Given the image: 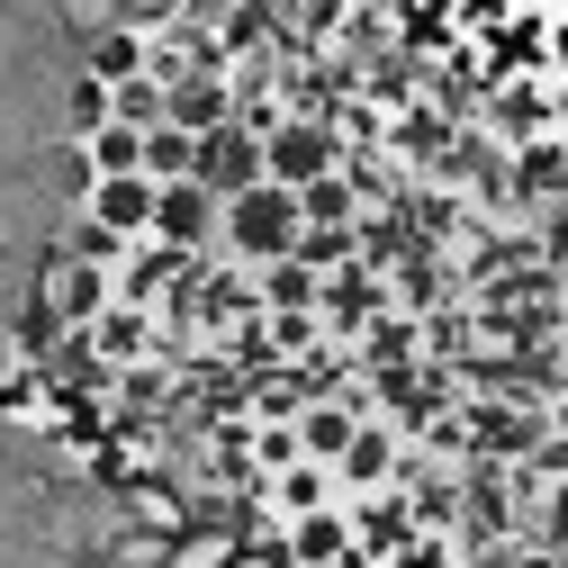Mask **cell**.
I'll list each match as a JSON object with an SVG mask.
<instances>
[{
  "instance_id": "cell-1",
  "label": "cell",
  "mask_w": 568,
  "mask_h": 568,
  "mask_svg": "<svg viewBox=\"0 0 568 568\" xmlns=\"http://www.w3.org/2000/svg\"><path fill=\"white\" fill-rule=\"evenodd\" d=\"M217 244L235 262H280V253H298V190H280V181H253L217 207Z\"/></svg>"
},
{
  "instance_id": "cell-2",
  "label": "cell",
  "mask_w": 568,
  "mask_h": 568,
  "mask_svg": "<svg viewBox=\"0 0 568 568\" xmlns=\"http://www.w3.org/2000/svg\"><path fill=\"white\" fill-rule=\"evenodd\" d=\"M217 190L207 181H154V217H145V244L163 253H217Z\"/></svg>"
},
{
  "instance_id": "cell-3",
  "label": "cell",
  "mask_w": 568,
  "mask_h": 568,
  "mask_svg": "<svg viewBox=\"0 0 568 568\" xmlns=\"http://www.w3.org/2000/svg\"><path fill=\"white\" fill-rule=\"evenodd\" d=\"M334 163H343V145H334L325 118H280V126H262V181L307 190V181H325Z\"/></svg>"
},
{
  "instance_id": "cell-4",
  "label": "cell",
  "mask_w": 568,
  "mask_h": 568,
  "mask_svg": "<svg viewBox=\"0 0 568 568\" xmlns=\"http://www.w3.org/2000/svg\"><path fill=\"white\" fill-rule=\"evenodd\" d=\"M190 181H207L217 199H235V190H253L262 181V126H207L199 135V163H190Z\"/></svg>"
},
{
  "instance_id": "cell-5",
  "label": "cell",
  "mask_w": 568,
  "mask_h": 568,
  "mask_svg": "<svg viewBox=\"0 0 568 568\" xmlns=\"http://www.w3.org/2000/svg\"><path fill=\"white\" fill-rule=\"evenodd\" d=\"M145 217H154V181H145V172H109V181H91V226H100V235L145 244Z\"/></svg>"
},
{
  "instance_id": "cell-6",
  "label": "cell",
  "mask_w": 568,
  "mask_h": 568,
  "mask_svg": "<svg viewBox=\"0 0 568 568\" xmlns=\"http://www.w3.org/2000/svg\"><path fill=\"white\" fill-rule=\"evenodd\" d=\"M163 118L190 126V135H207V126H226V118H235V91H226V82H207V73H163Z\"/></svg>"
},
{
  "instance_id": "cell-7",
  "label": "cell",
  "mask_w": 568,
  "mask_h": 568,
  "mask_svg": "<svg viewBox=\"0 0 568 568\" xmlns=\"http://www.w3.org/2000/svg\"><path fill=\"white\" fill-rule=\"evenodd\" d=\"M190 163H199V135L172 126V118H154V126H145V154H135V172H145V181H190Z\"/></svg>"
},
{
  "instance_id": "cell-8",
  "label": "cell",
  "mask_w": 568,
  "mask_h": 568,
  "mask_svg": "<svg viewBox=\"0 0 568 568\" xmlns=\"http://www.w3.org/2000/svg\"><path fill=\"white\" fill-rule=\"evenodd\" d=\"M343 226H352V181H343V163H334L325 181L298 190V235H343Z\"/></svg>"
},
{
  "instance_id": "cell-9",
  "label": "cell",
  "mask_w": 568,
  "mask_h": 568,
  "mask_svg": "<svg viewBox=\"0 0 568 568\" xmlns=\"http://www.w3.org/2000/svg\"><path fill=\"white\" fill-rule=\"evenodd\" d=\"M135 154H145V126H118V118H100V126L82 135V172H91V181L135 172Z\"/></svg>"
},
{
  "instance_id": "cell-10",
  "label": "cell",
  "mask_w": 568,
  "mask_h": 568,
  "mask_svg": "<svg viewBox=\"0 0 568 568\" xmlns=\"http://www.w3.org/2000/svg\"><path fill=\"white\" fill-rule=\"evenodd\" d=\"M290 550H298V568H334V559L352 550V524H343L334 506H316V515L290 524Z\"/></svg>"
},
{
  "instance_id": "cell-11",
  "label": "cell",
  "mask_w": 568,
  "mask_h": 568,
  "mask_svg": "<svg viewBox=\"0 0 568 568\" xmlns=\"http://www.w3.org/2000/svg\"><path fill=\"white\" fill-rule=\"evenodd\" d=\"M271 496H280L290 524H298V515H316L325 496H334V469H325V460H290V469H271Z\"/></svg>"
},
{
  "instance_id": "cell-12",
  "label": "cell",
  "mask_w": 568,
  "mask_h": 568,
  "mask_svg": "<svg viewBox=\"0 0 568 568\" xmlns=\"http://www.w3.org/2000/svg\"><path fill=\"white\" fill-rule=\"evenodd\" d=\"M290 434H298V460H325V469H334V452L352 443V415H343V406H307Z\"/></svg>"
},
{
  "instance_id": "cell-13",
  "label": "cell",
  "mask_w": 568,
  "mask_h": 568,
  "mask_svg": "<svg viewBox=\"0 0 568 568\" xmlns=\"http://www.w3.org/2000/svg\"><path fill=\"white\" fill-rule=\"evenodd\" d=\"M388 469H397V443L371 434V424H352V443L334 452V478H388Z\"/></svg>"
},
{
  "instance_id": "cell-14",
  "label": "cell",
  "mask_w": 568,
  "mask_h": 568,
  "mask_svg": "<svg viewBox=\"0 0 568 568\" xmlns=\"http://www.w3.org/2000/svg\"><path fill=\"white\" fill-rule=\"evenodd\" d=\"M109 118H118V126H154V118H163V73H126V82H109Z\"/></svg>"
},
{
  "instance_id": "cell-15",
  "label": "cell",
  "mask_w": 568,
  "mask_h": 568,
  "mask_svg": "<svg viewBox=\"0 0 568 568\" xmlns=\"http://www.w3.org/2000/svg\"><path fill=\"white\" fill-rule=\"evenodd\" d=\"M271 271V307H307L316 298V271L298 262V253H280V262H262Z\"/></svg>"
},
{
  "instance_id": "cell-16",
  "label": "cell",
  "mask_w": 568,
  "mask_h": 568,
  "mask_svg": "<svg viewBox=\"0 0 568 568\" xmlns=\"http://www.w3.org/2000/svg\"><path fill=\"white\" fill-rule=\"evenodd\" d=\"M135 63H145V45H135V28H118V37H100V82H126Z\"/></svg>"
},
{
  "instance_id": "cell-17",
  "label": "cell",
  "mask_w": 568,
  "mask_h": 568,
  "mask_svg": "<svg viewBox=\"0 0 568 568\" xmlns=\"http://www.w3.org/2000/svg\"><path fill=\"white\" fill-rule=\"evenodd\" d=\"M100 118H109V82H100V73H82V82H73V135H91Z\"/></svg>"
},
{
  "instance_id": "cell-18",
  "label": "cell",
  "mask_w": 568,
  "mask_h": 568,
  "mask_svg": "<svg viewBox=\"0 0 568 568\" xmlns=\"http://www.w3.org/2000/svg\"><path fill=\"white\" fill-rule=\"evenodd\" d=\"M253 434H262V443H253L262 469H290V460H298V434H290V424H253Z\"/></svg>"
},
{
  "instance_id": "cell-19",
  "label": "cell",
  "mask_w": 568,
  "mask_h": 568,
  "mask_svg": "<svg viewBox=\"0 0 568 568\" xmlns=\"http://www.w3.org/2000/svg\"><path fill=\"white\" fill-rule=\"evenodd\" d=\"M109 568H163V541H126V550H118Z\"/></svg>"
},
{
  "instance_id": "cell-20",
  "label": "cell",
  "mask_w": 568,
  "mask_h": 568,
  "mask_svg": "<svg viewBox=\"0 0 568 568\" xmlns=\"http://www.w3.org/2000/svg\"><path fill=\"white\" fill-rule=\"evenodd\" d=\"M73 10V28H109V0H63Z\"/></svg>"
}]
</instances>
